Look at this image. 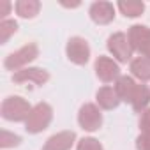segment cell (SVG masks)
I'll list each match as a JSON object with an SVG mask.
<instances>
[{
  "mask_svg": "<svg viewBox=\"0 0 150 150\" xmlns=\"http://www.w3.org/2000/svg\"><path fill=\"white\" fill-rule=\"evenodd\" d=\"M32 104L21 97V96H9L2 101L0 104V115L7 122H14V124H25L30 111H32Z\"/></svg>",
  "mask_w": 150,
  "mask_h": 150,
  "instance_id": "1",
  "label": "cell"
},
{
  "mask_svg": "<svg viewBox=\"0 0 150 150\" xmlns=\"http://www.w3.org/2000/svg\"><path fill=\"white\" fill-rule=\"evenodd\" d=\"M39 57V46L37 42H27L23 44L21 48H18L16 51L9 53L6 58H4V69L6 71H11L13 74L25 69V67H30V64Z\"/></svg>",
  "mask_w": 150,
  "mask_h": 150,
  "instance_id": "2",
  "label": "cell"
},
{
  "mask_svg": "<svg viewBox=\"0 0 150 150\" xmlns=\"http://www.w3.org/2000/svg\"><path fill=\"white\" fill-rule=\"evenodd\" d=\"M51 122H53V108H51V104L41 101V103L34 104V108L25 122V131L28 134H39V132L46 131Z\"/></svg>",
  "mask_w": 150,
  "mask_h": 150,
  "instance_id": "3",
  "label": "cell"
},
{
  "mask_svg": "<svg viewBox=\"0 0 150 150\" xmlns=\"http://www.w3.org/2000/svg\"><path fill=\"white\" fill-rule=\"evenodd\" d=\"M106 48L110 51V55L113 57V60H117L118 64H131V60L134 58L132 53V46L129 42V37L125 32H113L108 41H106Z\"/></svg>",
  "mask_w": 150,
  "mask_h": 150,
  "instance_id": "4",
  "label": "cell"
},
{
  "mask_svg": "<svg viewBox=\"0 0 150 150\" xmlns=\"http://www.w3.org/2000/svg\"><path fill=\"white\" fill-rule=\"evenodd\" d=\"M90 55H92V50H90V44L85 37L81 35H72L67 44H65V57L71 64L74 65H87L88 60H90Z\"/></svg>",
  "mask_w": 150,
  "mask_h": 150,
  "instance_id": "5",
  "label": "cell"
},
{
  "mask_svg": "<svg viewBox=\"0 0 150 150\" xmlns=\"http://www.w3.org/2000/svg\"><path fill=\"white\" fill-rule=\"evenodd\" d=\"M103 110L96 103H85L78 111V124L85 132H96L103 127Z\"/></svg>",
  "mask_w": 150,
  "mask_h": 150,
  "instance_id": "6",
  "label": "cell"
},
{
  "mask_svg": "<svg viewBox=\"0 0 150 150\" xmlns=\"http://www.w3.org/2000/svg\"><path fill=\"white\" fill-rule=\"evenodd\" d=\"M94 71H96V76L99 78V81H103L104 85H110L122 76L120 72V64L117 60H113L111 57L106 55H99L94 62Z\"/></svg>",
  "mask_w": 150,
  "mask_h": 150,
  "instance_id": "7",
  "label": "cell"
},
{
  "mask_svg": "<svg viewBox=\"0 0 150 150\" xmlns=\"http://www.w3.org/2000/svg\"><path fill=\"white\" fill-rule=\"evenodd\" d=\"M127 37H129V42H131L134 53H138L139 57L150 58V27L136 23V25L129 27Z\"/></svg>",
  "mask_w": 150,
  "mask_h": 150,
  "instance_id": "8",
  "label": "cell"
},
{
  "mask_svg": "<svg viewBox=\"0 0 150 150\" xmlns=\"http://www.w3.org/2000/svg\"><path fill=\"white\" fill-rule=\"evenodd\" d=\"M50 71L44 69V67H25L18 72H14L11 80L13 83L16 85H21V83H34L35 87H42L50 81Z\"/></svg>",
  "mask_w": 150,
  "mask_h": 150,
  "instance_id": "9",
  "label": "cell"
},
{
  "mask_svg": "<svg viewBox=\"0 0 150 150\" xmlns=\"http://www.w3.org/2000/svg\"><path fill=\"white\" fill-rule=\"evenodd\" d=\"M88 16L96 25H110L115 21L117 16V6H113L108 0H97L92 2L88 7Z\"/></svg>",
  "mask_w": 150,
  "mask_h": 150,
  "instance_id": "10",
  "label": "cell"
},
{
  "mask_svg": "<svg viewBox=\"0 0 150 150\" xmlns=\"http://www.w3.org/2000/svg\"><path fill=\"white\" fill-rule=\"evenodd\" d=\"M76 143H78V136L74 131H60L50 136L41 150H71Z\"/></svg>",
  "mask_w": 150,
  "mask_h": 150,
  "instance_id": "11",
  "label": "cell"
},
{
  "mask_svg": "<svg viewBox=\"0 0 150 150\" xmlns=\"http://www.w3.org/2000/svg\"><path fill=\"white\" fill-rule=\"evenodd\" d=\"M138 85H139V81H136L131 74H122V76L115 81L113 88H115V92H117V96L120 97L122 103L131 104L132 99H134V96H136Z\"/></svg>",
  "mask_w": 150,
  "mask_h": 150,
  "instance_id": "12",
  "label": "cell"
},
{
  "mask_svg": "<svg viewBox=\"0 0 150 150\" xmlns=\"http://www.w3.org/2000/svg\"><path fill=\"white\" fill-rule=\"evenodd\" d=\"M96 104H97L103 111H113V110H117V108L122 104V101H120V97L117 96V92H115L113 87L104 85V87H101V88L96 92Z\"/></svg>",
  "mask_w": 150,
  "mask_h": 150,
  "instance_id": "13",
  "label": "cell"
},
{
  "mask_svg": "<svg viewBox=\"0 0 150 150\" xmlns=\"http://www.w3.org/2000/svg\"><path fill=\"white\" fill-rule=\"evenodd\" d=\"M129 71H131V76L136 81H139V83L150 81V58L134 57L129 64Z\"/></svg>",
  "mask_w": 150,
  "mask_h": 150,
  "instance_id": "14",
  "label": "cell"
},
{
  "mask_svg": "<svg viewBox=\"0 0 150 150\" xmlns=\"http://www.w3.org/2000/svg\"><path fill=\"white\" fill-rule=\"evenodd\" d=\"M41 11L39 0H18L14 4V13L21 20H34Z\"/></svg>",
  "mask_w": 150,
  "mask_h": 150,
  "instance_id": "15",
  "label": "cell"
},
{
  "mask_svg": "<svg viewBox=\"0 0 150 150\" xmlns=\"http://www.w3.org/2000/svg\"><path fill=\"white\" fill-rule=\"evenodd\" d=\"M117 9L125 18H139L145 13V2L143 0H120L117 2Z\"/></svg>",
  "mask_w": 150,
  "mask_h": 150,
  "instance_id": "16",
  "label": "cell"
},
{
  "mask_svg": "<svg viewBox=\"0 0 150 150\" xmlns=\"http://www.w3.org/2000/svg\"><path fill=\"white\" fill-rule=\"evenodd\" d=\"M131 108L132 111L136 113H141L145 111L146 108H150V88L145 85V83H139L138 85V90H136V96L131 103Z\"/></svg>",
  "mask_w": 150,
  "mask_h": 150,
  "instance_id": "17",
  "label": "cell"
},
{
  "mask_svg": "<svg viewBox=\"0 0 150 150\" xmlns=\"http://www.w3.org/2000/svg\"><path fill=\"white\" fill-rule=\"evenodd\" d=\"M18 28H20V25L13 18H7L4 21H0V44H7V41L18 32Z\"/></svg>",
  "mask_w": 150,
  "mask_h": 150,
  "instance_id": "18",
  "label": "cell"
},
{
  "mask_svg": "<svg viewBox=\"0 0 150 150\" xmlns=\"http://www.w3.org/2000/svg\"><path fill=\"white\" fill-rule=\"evenodd\" d=\"M21 136L20 134H14V132H9L7 129H2L0 131V148H14V146H20L21 145Z\"/></svg>",
  "mask_w": 150,
  "mask_h": 150,
  "instance_id": "19",
  "label": "cell"
},
{
  "mask_svg": "<svg viewBox=\"0 0 150 150\" xmlns=\"http://www.w3.org/2000/svg\"><path fill=\"white\" fill-rule=\"evenodd\" d=\"M76 150H104L103 143L94 136H83L76 143Z\"/></svg>",
  "mask_w": 150,
  "mask_h": 150,
  "instance_id": "20",
  "label": "cell"
},
{
  "mask_svg": "<svg viewBox=\"0 0 150 150\" xmlns=\"http://www.w3.org/2000/svg\"><path fill=\"white\" fill-rule=\"evenodd\" d=\"M138 127H139V132H148L150 134V108H146L145 111L139 113Z\"/></svg>",
  "mask_w": 150,
  "mask_h": 150,
  "instance_id": "21",
  "label": "cell"
},
{
  "mask_svg": "<svg viewBox=\"0 0 150 150\" xmlns=\"http://www.w3.org/2000/svg\"><path fill=\"white\" fill-rule=\"evenodd\" d=\"M134 145H136V150H150V134L148 132H139Z\"/></svg>",
  "mask_w": 150,
  "mask_h": 150,
  "instance_id": "22",
  "label": "cell"
},
{
  "mask_svg": "<svg viewBox=\"0 0 150 150\" xmlns=\"http://www.w3.org/2000/svg\"><path fill=\"white\" fill-rule=\"evenodd\" d=\"M11 9H13V4L9 2V0H2V2H0V18H2V21L7 20Z\"/></svg>",
  "mask_w": 150,
  "mask_h": 150,
  "instance_id": "23",
  "label": "cell"
},
{
  "mask_svg": "<svg viewBox=\"0 0 150 150\" xmlns=\"http://www.w3.org/2000/svg\"><path fill=\"white\" fill-rule=\"evenodd\" d=\"M64 7H80V2H76V4H62Z\"/></svg>",
  "mask_w": 150,
  "mask_h": 150,
  "instance_id": "24",
  "label": "cell"
}]
</instances>
